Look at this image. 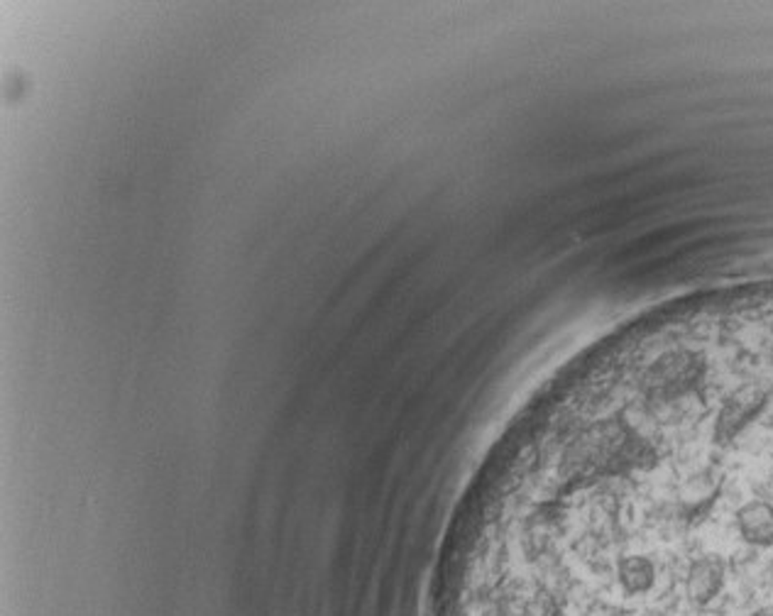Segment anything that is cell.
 I'll list each match as a JSON object with an SVG mask.
<instances>
[{
    "instance_id": "6da1fadb",
    "label": "cell",
    "mask_w": 773,
    "mask_h": 616,
    "mask_svg": "<svg viewBox=\"0 0 773 616\" xmlns=\"http://www.w3.org/2000/svg\"><path fill=\"white\" fill-rule=\"evenodd\" d=\"M707 377V358L693 348H671L653 358L636 377V392L646 402L671 403L695 394Z\"/></svg>"
},
{
    "instance_id": "7a4b0ae2",
    "label": "cell",
    "mask_w": 773,
    "mask_h": 616,
    "mask_svg": "<svg viewBox=\"0 0 773 616\" xmlns=\"http://www.w3.org/2000/svg\"><path fill=\"white\" fill-rule=\"evenodd\" d=\"M768 403V392L757 381H747L736 387L732 394L722 402L715 426H712V441L717 445H729L751 421L761 416V411Z\"/></svg>"
},
{
    "instance_id": "3957f363",
    "label": "cell",
    "mask_w": 773,
    "mask_h": 616,
    "mask_svg": "<svg viewBox=\"0 0 773 616\" xmlns=\"http://www.w3.org/2000/svg\"><path fill=\"white\" fill-rule=\"evenodd\" d=\"M727 565L720 556L695 558L685 575V594L695 607H707L725 587Z\"/></svg>"
},
{
    "instance_id": "277c9868",
    "label": "cell",
    "mask_w": 773,
    "mask_h": 616,
    "mask_svg": "<svg viewBox=\"0 0 773 616\" xmlns=\"http://www.w3.org/2000/svg\"><path fill=\"white\" fill-rule=\"evenodd\" d=\"M736 531L744 543L754 548L773 546V504L764 499H751L742 504L735 514Z\"/></svg>"
},
{
    "instance_id": "5b68a950",
    "label": "cell",
    "mask_w": 773,
    "mask_h": 616,
    "mask_svg": "<svg viewBox=\"0 0 773 616\" xmlns=\"http://www.w3.org/2000/svg\"><path fill=\"white\" fill-rule=\"evenodd\" d=\"M614 575L620 582V590L624 597H639L646 594L651 587L656 585V565L653 560L642 553H629V556L617 558Z\"/></svg>"
},
{
    "instance_id": "8992f818",
    "label": "cell",
    "mask_w": 773,
    "mask_h": 616,
    "mask_svg": "<svg viewBox=\"0 0 773 616\" xmlns=\"http://www.w3.org/2000/svg\"><path fill=\"white\" fill-rule=\"evenodd\" d=\"M749 616H773L771 611H766V609H761V611H754V614H749Z\"/></svg>"
}]
</instances>
